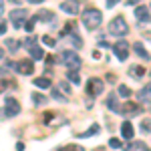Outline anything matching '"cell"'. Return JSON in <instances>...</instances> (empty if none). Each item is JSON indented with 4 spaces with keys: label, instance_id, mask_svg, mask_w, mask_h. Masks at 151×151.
Listing matches in <instances>:
<instances>
[{
    "label": "cell",
    "instance_id": "obj_1",
    "mask_svg": "<svg viewBox=\"0 0 151 151\" xmlns=\"http://www.w3.org/2000/svg\"><path fill=\"white\" fill-rule=\"evenodd\" d=\"M81 18L87 30H97L101 26V22H103V12L97 10V8H87V10H83Z\"/></svg>",
    "mask_w": 151,
    "mask_h": 151
},
{
    "label": "cell",
    "instance_id": "obj_2",
    "mask_svg": "<svg viewBox=\"0 0 151 151\" xmlns=\"http://www.w3.org/2000/svg\"><path fill=\"white\" fill-rule=\"evenodd\" d=\"M129 32V24L123 16H115L111 22H109V35L113 36H125Z\"/></svg>",
    "mask_w": 151,
    "mask_h": 151
},
{
    "label": "cell",
    "instance_id": "obj_3",
    "mask_svg": "<svg viewBox=\"0 0 151 151\" xmlns=\"http://www.w3.org/2000/svg\"><path fill=\"white\" fill-rule=\"evenodd\" d=\"M58 58L65 67H69V70H79V67H81V57L73 50H63Z\"/></svg>",
    "mask_w": 151,
    "mask_h": 151
},
{
    "label": "cell",
    "instance_id": "obj_4",
    "mask_svg": "<svg viewBox=\"0 0 151 151\" xmlns=\"http://www.w3.org/2000/svg\"><path fill=\"white\" fill-rule=\"evenodd\" d=\"M28 20V10H24V8H14L10 12V22L14 28H22L24 24Z\"/></svg>",
    "mask_w": 151,
    "mask_h": 151
},
{
    "label": "cell",
    "instance_id": "obj_5",
    "mask_svg": "<svg viewBox=\"0 0 151 151\" xmlns=\"http://www.w3.org/2000/svg\"><path fill=\"white\" fill-rule=\"evenodd\" d=\"M103 89H105V85L101 79H89L87 87H85V91H87L89 97H99V95L103 93Z\"/></svg>",
    "mask_w": 151,
    "mask_h": 151
},
{
    "label": "cell",
    "instance_id": "obj_6",
    "mask_svg": "<svg viewBox=\"0 0 151 151\" xmlns=\"http://www.w3.org/2000/svg\"><path fill=\"white\" fill-rule=\"evenodd\" d=\"M6 117H14L20 113V103L14 99V97H6L4 99V111H2Z\"/></svg>",
    "mask_w": 151,
    "mask_h": 151
},
{
    "label": "cell",
    "instance_id": "obj_7",
    "mask_svg": "<svg viewBox=\"0 0 151 151\" xmlns=\"http://www.w3.org/2000/svg\"><path fill=\"white\" fill-rule=\"evenodd\" d=\"M14 70H18L20 75H32V73H35V63H32L30 58L18 60V63H16V67H14Z\"/></svg>",
    "mask_w": 151,
    "mask_h": 151
},
{
    "label": "cell",
    "instance_id": "obj_8",
    "mask_svg": "<svg viewBox=\"0 0 151 151\" xmlns=\"http://www.w3.org/2000/svg\"><path fill=\"white\" fill-rule=\"evenodd\" d=\"M113 52H115V57L119 58V60H127V57H129V45L125 42V40H119L115 47H113Z\"/></svg>",
    "mask_w": 151,
    "mask_h": 151
},
{
    "label": "cell",
    "instance_id": "obj_9",
    "mask_svg": "<svg viewBox=\"0 0 151 151\" xmlns=\"http://www.w3.org/2000/svg\"><path fill=\"white\" fill-rule=\"evenodd\" d=\"M26 47H28V52H30V57L35 58V60H38V58L45 57V52H42V48L36 45V40H32V38H26V42H24Z\"/></svg>",
    "mask_w": 151,
    "mask_h": 151
},
{
    "label": "cell",
    "instance_id": "obj_10",
    "mask_svg": "<svg viewBox=\"0 0 151 151\" xmlns=\"http://www.w3.org/2000/svg\"><path fill=\"white\" fill-rule=\"evenodd\" d=\"M139 113H141V105H137V103H131V101H127V103L121 105V115H131V117H135V115H139Z\"/></svg>",
    "mask_w": 151,
    "mask_h": 151
},
{
    "label": "cell",
    "instance_id": "obj_11",
    "mask_svg": "<svg viewBox=\"0 0 151 151\" xmlns=\"http://www.w3.org/2000/svg\"><path fill=\"white\" fill-rule=\"evenodd\" d=\"M60 10L70 14V16H75L79 12V0H65V2H60Z\"/></svg>",
    "mask_w": 151,
    "mask_h": 151
},
{
    "label": "cell",
    "instance_id": "obj_12",
    "mask_svg": "<svg viewBox=\"0 0 151 151\" xmlns=\"http://www.w3.org/2000/svg\"><path fill=\"white\" fill-rule=\"evenodd\" d=\"M135 18L139 20V22H149L151 20V8H147V6H137L135 8Z\"/></svg>",
    "mask_w": 151,
    "mask_h": 151
},
{
    "label": "cell",
    "instance_id": "obj_13",
    "mask_svg": "<svg viewBox=\"0 0 151 151\" xmlns=\"http://www.w3.org/2000/svg\"><path fill=\"white\" fill-rule=\"evenodd\" d=\"M121 135L125 137L127 141L133 139V135H135V129L131 125V121H123V125H121Z\"/></svg>",
    "mask_w": 151,
    "mask_h": 151
},
{
    "label": "cell",
    "instance_id": "obj_14",
    "mask_svg": "<svg viewBox=\"0 0 151 151\" xmlns=\"http://www.w3.org/2000/svg\"><path fill=\"white\" fill-rule=\"evenodd\" d=\"M133 50H135V55H137V57H141L143 60H149V58H151V55L145 50V47H143L141 42H135V45H133Z\"/></svg>",
    "mask_w": 151,
    "mask_h": 151
},
{
    "label": "cell",
    "instance_id": "obj_15",
    "mask_svg": "<svg viewBox=\"0 0 151 151\" xmlns=\"http://www.w3.org/2000/svg\"><path fill=\"white\" fill-rule=\"evenodd\" d=\"M125 149H127V151H149V147H147L143 141H131Z\"/></svg>",
    "mask_w": 151,
    "mask_h": 151
},
{
    "label": "cell",
    "instance_id": "obj_16",
    "mask_svg": "<svg viewBox=\"0 0 151 151\" xmlns=\"http://www.w3.org/2000/svg\"><path fill=\"white\" fill-rule=\"evenodd\" d=\"M36 18L42 20V22H55V12L52 10H40L36 14Z\"/></svg>",
    "mask_w": 151,
    "mask_h": 151
},
{
    "label": "cell",
    "instance_id": "obj_17",
    "mask_svg": "<svg viewBox=\"0 0 151 151\" xmlns=\"http://www.w3.org/2000/svg\"><path fill=\"white\" fill-rule=\"evenodd\" d=\"M149 99H151V81H149V85H145L139 91V101L141 103H145V101H149Z\"/></svg>",
    "mask_w": 151,
    "mask_h": 151
},
{
    "label": "cell",
    "instance_id": "obj_18",
    "mask_svg": "<svg viewBox=\"0 0 151 151\" xmlns=\"http://www.w3.org/2000/svg\"><path fill=\"white\" fill-rule=\"evenodd\" d=\"M107 105H109V109H111V111H115V113H121V105L117 103L115 95H111V97H109V101H107Z\"/></svg>",
    "mask_w": 151,
    "mask_h": 151
},
{
    "label": "cell",
    "instance_id": "obj_19",
    "mask_svg": "<svg viewBox=\"0 0 151 151\" xmlns=\"http://www.w3.org/2000/svg\"><path fill=\"white\" fill-rule=\"evenodd\" d=\"M20 45H22V42H20V40H14V38H8V40H6V48H8L10 52H16V50L20 48Z\"/></svg>",
    "mask_w": 151,
    "mask_h": 151
},
{
    "label": "cell",
    "instance_id": "obj_20",
    "mask_svg": "<svg viewBox=\"0 0 151 151\" xmlns=\"http://www.w3.org/2000/svg\"><path fill=\"white\" fill-rule=\"evenodd\" d=\"M32 83H35L36 87H40V89H50V81H48L47 77H38V79H35Z\"/></svg>",
    "mask_w": 151,
    "mask_h": 151
},
{
    "label": "cell",
    "instance_id": "obj_21",
    "mask_svg": "<svg viewBox=\"0 0 151 151\" xmlns=\"http://www.w3.org/2000/svg\"><path fill=\"white\" fill-rule=\"evenodd\" d=\"M117 93H119V97H123V99H129L131 97V89H129L127 85H119Z\"/></svg>",
    "mask_w": 151,
    "mask_h": 151
},
{
    "label": "cell",
    "instance_id": "obj_22",
    "mask_svg": "<svg viewBox=\"0 0 151 151\" xmlns=\"http://www.w3.org/2000/svg\"><path fill=\"white\" fill-rule=\"evenodd\" d=\"M32 103L35 105H45L47 103V97L42 93H32Z\"/></svg>",
    "mask_w": 151,
    "mask_h": 151
},
{
    "label": "cell",
    "instance_id": "obj_23",
    "mask_svg": "<svg viewBox=\"0 0 151 151\" xmlns=\"http://www.w3.org/2000/svg\"><path fill=\"white\" fill-rule=\"evenodd\" d=\"M67 79H69V81H73L75 85H79V83H81V77H79V70H69V73H67Z\"/></svg>",
    "mask_w": 151,
    "mask_h": 151
},
{
    "label": "cell",
    "instance_id": "obj_24",
    "mask_svg": "<svg viewBox=\"0 0 151 151\" xmlns=\"http://www.w3.org/2000/svg\"><path fill=\"white\" fill-rule=\"evenodd\" d=\"M50 95H52V99H55V101H58V103H65V101H67V97L60 93L58 89H52V91H50Z\"/></svg>",
    "mask_w": 151,
    "mask_h": 151
},
{
    "label": "cell",
    "instance_id": "obj_25",
    "mask_svg": "<svg viewBox=\"0 0 151 151\" xmlns=\"http://www.w3.org/2000/svg\"><path fill=\"white\" fill-rule=\"evenodd\" d=\"M99 125H93V127L89 129V131H85V133H77V137H91V135H95V133H99Z\"/></svg>",
    "mask_w": 151,
    "mask_h": 151
},
{
    "label": "cell",
    "instance_id": "obj_26",
    "mask_svg": "<svg viewBox=\"0 0 151 151\" xmlns=\"http://www.w3.org/2000/svg\"><path fill=\"white\" fill-rule=\"evenodd\" d=\"M36 20H38L36 16H30V18L26 20V24H24V28H26V32H32V30H35V24H36Z\"/></svg>",
    "mask_w": 151,
    "mask_h": 151
},
{
    "label": "cell",
    "instance_id": "obj_27",
    "mask_svg": "<svg viewBox=\"0 0 151 151\" xmlns=\"http://www.w3.org/2000/svg\"><path fill=\"white\" fill-rule=\"evenodd\" d=\"M141 131H143V133H149L151 131V121L149 119H143V121H141Z\"/></svg>",
    "mask_w": 151,
    "mask_h": 151
},
{
    "label": "cell",
    "instance_id": "obj_28",
    "mask_svg": "<svg viewBox=\"0 0 151 151\" xmlns=\"http://www.w3.org/2000/svg\"><path fill=\"white\" fill-rule=\"evenodd\" d=\"M42 42H45L47 47H55V45H57V40H55L52 36H48V35H45V36H42Z\"/></svg>",
    "mask_w": 151,
    "mask_h": 151
},
{
    "label": "cell",
    "instance_id": "obj_29",
    "mask_svg": "<svg viewBox=\"0 0 151 151\" xmlns=\"http://www.w3.org/2000/svg\"><path fill=\"white\" fill-rule=\"evenodd\" d=\"M109 147H111V149H121L123 145H121V141H119V139L113 137V139H109Z\"/></svg>",
    "mask_w": 151,
    "mask_h": 151
},
{
    "label": "cell",
    "instance_id": "obj_30",
    "mask_svg": "<svg viewBox=\"0 0 151 151\" xmlns=\"http://www.w3.org/2000/svg\"><path fill=\"white\" fill-rule=\"evenodd\" d=\"M131 73H133L135 77H141V75H143V69H141V67H133V69L129 70V75H131Z\"/></svg>",
    "mask_w": 151,
    "mask_h": 151
},
{
    "label": "cell",
    "instance_id": "obj_31",
    "mask_svg": "<svg viewBox=\"0 0 151 151\" xmlns=\"http://www.w3.org/2000/svg\"><path fill=\"white\" fill-rule=\"evenodd\" d=\"M65 151H83L81 145H67V149Z\"/></svg>",
    "mask_w": 151,
    "mask_h": 151
},
{
    "label": "cell",
    "instance_id": "obj_32",
    "mask_svg": "<svg viewBox=\"0 0 151 151\" xmlns=\"http://www.w3.org/2000/svg\"><path fill=\"white\" fill-rule=\"evenodd\" d=\"M60 89H63V91H65V93H67V95L70 93V87H69V85H67V81H63V83H60Z\"/></svg>",
    "mask_w": 151,
    "mask_h": 151
},
{
    "label": "cell",
    "instance_id": "obj_33",
    "mask_svg": "<svg viewBox=\"0 0 151 151\" xmlns=\"http://www.w3.org/2000/svg\"><path fill=\"white\" fill-rule=\"evenodd\" d=\"M121 0H107V8H113L115 4H119Z\"/></svg>",
    "mask_w": 151,
    "mask_h": 151
},
{
    "label": "cell",
    "instance_id": "obj_34",
    "mask_svg": "<svg viewBox=\"0 0 151 151\" xmlns=\"http://www.w3.org/2000/svg\"><path fill=\"white\" fill-rule=\"evenodd\" d=\"M4 32H6V22H2V24H0V36L4 35Z\"/></svg>",
    "mask_w": 151,
    "mask_h": 151
},
{
    "label": "cell",
    "instance_id": "obj_35",
    "mask_svg": "<svg viewBox=\"0 0 151 151\" xmlns=\"http://www.w3.org/2000/svg\"><path fill=\"white\" fill-rule=\"evenodd\" d=\"M125 4H127V6H135V4H137V0H125Z\"/></svg>",
    "mask_w": 151,
    "mask_h": 151
},
{
    "label": "cell",
    "instance_id": "obj_36",
    "mask_svg": "<svg viewBox=\"0 0 151 151\" xmlns=\"http://www.w3.org/2000/svg\"><path fill=\"white\" fill-rule=\"evenodd\" d=\"M16 151H24V143H16Z\"/></svg>",
    "mask_w": 151,
    "mask_h": 151
},
{
    "label": "cell",
    "instance_id": "obj_37",
    "mask_svg": "<svg viewBox=\"0 0 151 151\" xmlns=\"http://www.w3.org/2000/svg\"><path fill=\"white\" fill-rule=\"evenodd\" d=\"M4 89H6V81H0V93H2Z\"/></svg>",
    "mask_w": 151,
    "mask_h": 151
},
{
    "label": "cell",
    "instance_id": "obj_38",
    "mask_svg": "<svg viewBox=\"0 0 151 151\" xmlns=\"http://www.w3.org/2000/svg\"><path fill=\"white\" fill-rule=\"evenodd\" d=\"M28 2H32V4H40V2H45V0H28Z\"/></svg>",
    "mask_w": 151,
    "mask_h": 151
},
{
    "label": "cell",
    "instance_id": "obj_39",
    "mask_svg": "<svg viewBox=\"0 0 151 151\" xmlns=\"http://www.w3.org/2000/svg\"><path fill=\"white\" fill-rule=\"evenodd\" d=\"M2 57H4V48L0 47V60H2Z\"/></svg>",
    "mask_w": 151,
    "mask_h": 151
},
{
    "label": "cell",
    "instance_id": "obj_40",
    "mask_svg": "<svg viewBox=\"0 0 151 151\" xmlns=\"http://www.w3.org/2000/svg\"><path fill=\"white\" fill-rule=\"evenodd\" d=\"M0 2H2V0H0Z\"/></svg>",
    "mask_w": 151,
    "mask_h": 151
}]
</instances>
